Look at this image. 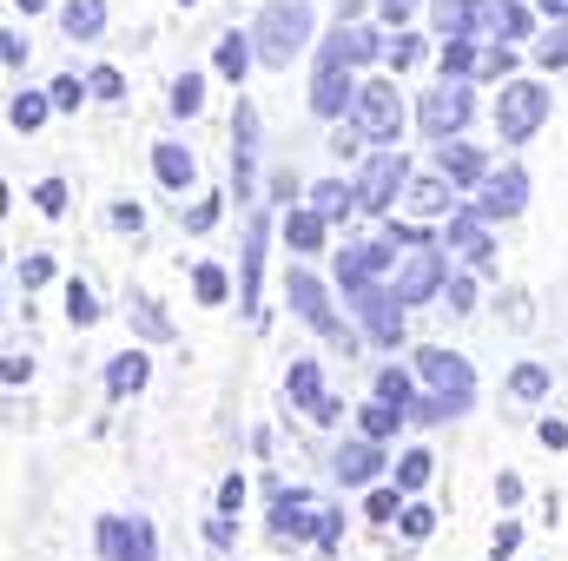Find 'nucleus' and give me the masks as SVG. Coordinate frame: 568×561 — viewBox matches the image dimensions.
<instances>
[{
    "instance_id": "nucleus-1",
    "label": "nucleus",
    "mask_w": 568,
    "mask_h": 561,
    "mask_svg": "<svg viewBox=\"0 0 568 561\" xmlns=\"http://www.w3.org/2000/svg\"><path fill=\"white\" fill-rule=\"evenodd\" d=\"M344 516L337 509H317V496H304V489H278V502H272V542H324V549H337V529Z\"/></svg>"
},
{
    "instance_id": "nucleus-2",
    "label": "nucleus",
    "mask_w": 568,
    "mask_h": 561,
    "mask_svg": "<svg viewBox=\"0 0 568 561\" xmlns=\"http://www.w3.org/2000/svg\"><path fill=\"white\" fill-rule=\"evenodd\" d=\"M252 40H258V60H265V67H291V53L311 40V0H272V7L258 13Z\"/></svg>"
},
{
    "instance_id": "nucleus-3",
    "label": "nucleus",
    "mask_w": 568,
    "mask_h": 561,
    "mask_svg": "<svg viewBox=\"0 0 568 561\" xmlns=\"http://www.w3.org/2000/svg\"><path fill=\"white\" fill-rule=\"evenodd\" d=\"M351 126L377 145H397V133H404V100H397V86H390V80H371V86L357 93V106H351Z\"/></svg>"
},
{
    "instance_id": "nucleus-4",
    "label": "nucleus",
    "mask_w": 568,
    "mask_h": 561,
    "mask_svg": "<svg viewBox=\"0 0 568 561\" xmlns=\"http://www.w3.org/2000/svg\"><path fill=\"white\" fill-rule=\"evenodd\" d=\"M417 370H424L429 397H443V404H449V417H463V410H469V397H476V370H469V357H456V350H424V357H417Z\"/></svg>"
},
{
    "instance_id": "nucleus-5",
    "label": "nucleus",
    "mask_w": 568,
    "mask_h": 561,
    "mask_svg": "<svg viewBox=\"0 0 568 561\" xmlns=\"http://www.w3.org/2000/svg\"><path fill=\"white\" fill-rule=\"evenodd\" d=\"M357 80H351V60L344 53H317V73H311V113H324V120H344L351 106H357Z\"/></svg>"
},
{
    "instance_id": "nucleus-6",
    "label": "nucleus",
    "mask_w": 568,
    "mask_h": 561,
    "mask_svg": "<svg viewBox=\"0 0 568 561\" xmlns=\"http://www.w3.org/2000/svg\"><path fill=\"white\" fill-rule=\"evenodd\" d=\"M549 120V93L536 86V80H516V86H503V100H496V133L509 145H523L536 126Z\"/></svg>"
},
{
    "instance_id": "nucleus-7",
    "label": "nucleus",
    "mask_w": 568,
    "mask_h": 561,
    "mask_svg": "<svg viewBox=\"0 0 568 561\" xmlns=\"http://www.w3.org/2000/svg\"><path fill=\"white\" fill-rule=\"evenodd\" d=\"M351 290V304H357V317H364V337L371 344H397L404 337V317H397V290H384L377 278H357V284H344Z\"/></svg>"
},
{
    "instance_id": "nucleus-8",
    "label": "nucleus",
    "mask_w": 568,
    "mask_h": 561,
    "mask_svg": "<svg viewBox=\"0 0 568 561\" xmlns=\"http://www.w3.org/2000/svg\"><path fill=\"white\" fill-rule=\"evenodd\" d=\"M469 113H476V93H469L463 80H443V86L424 100V113H417V120H424L429 140H456V133L469 126Z\"/></svg>"
},
{
    "instance_id": "nucleus-9",
    "label": "nucleus",
    "mask_w": 568,
    "mask_h": 561,
    "mask_svg": "<svg viewBox=\"0 0 568 561\" xmlns=\"http://www.w3.org/2000/svg\"><path fill=\"white\" fill-rule=\"evenodd\" d=\"M284 290H291V304H297V317H304V324H311L317 337H331V344H344V350H351V330L337 324V310H331V297H324V284L311 278V272H291V284H284Z\"/></svg>"
},
{
    "instance_id": "nucleus-10",
    "label": "nucleus",
    "mask_w": 568,
    "mask_h": 561,
    "mask_svg": "<svg viewBox=\"0 0 568 561\" xmlns=\"http://www.w3.org/2000/svg\"><path fill=\"white\" fill-rule=\"evenodd\" d=\"M100 555L106 561H159V542H152V522H126V516H106L100 522Z\"/></svg>"
},
{
    "instance_id": "nucleus-11",
    "label": "nucleus",
    "mask_w": 568,
    "mask_h": 561,
    "mask_svg": "<svg viewBox=\"0 0 568 561\" xmlns=\"http://www.w3.org/2000/svg\"><path fill=\"white\" fill-rule=\"evenodd\" d=\"M390 290H397V304L436 297V290H443V252H436V245H410V258H404V272L390 278Z\"/></svg>"
},
{
    "instance_id": "nucleus-12",
    "label": "nucleus",
    "mask_w": 568,
    "mask_h": 561,
    "mask_svg": "<svg viewBox=\"0 0 568 561\" xmlns=\"http://www.w3.org/2000/svg\"><path fill=\"white\" fill-rule=\"evenodd\" d=\"M404 178H410V165H404V152H377V159L364 165V185H357V205H364V212H390V198L404 192Z\"/></svg>"
},
{
    "instance_id": "nucleus-13",
    "label": "nucleus",
    "mask_w": 568,
    "mask_h": 561,
    "mask_svg": "<svg viewBox=\"0 0 568 561\" xmlns=\"http://www.w3.org/2000/svg\"><path fill=\"white\" fill-rule=\"evenodd\" d=\"M523 205H529V172L523 165H503V172L483 178V198H476L483 218H516Z\"/></svg>"
},
{
    "instance_id": "nucleus-14",
    "label": "nucleus",
    "mask_w": 568,
    "mask_h": 561,
    "mask_svg": "<svg viewBox=\"0 0 568 561\" xmlns=\"http://www.w3.org/2000/svg\"><path fill=\"white\" fill-rule=\"evenodd\" d=\"M436 165H443V178H449V185H483V178H489V152H483V145H469V140H443Z\"/></svg>"
},
{
    "instance_id": "nucleus-15",
    "label": "nucleus",
    "mask_w": 568,
    "mask_h": 561,
    "mask_svg": "<svg viewBox=\"0 0 568 561\" xmlns=\"http://www.w3.org/2000/svg\"><path fill=\"white\" fill-rule=\"evenodd\" d=\"M449 245H456L476 272L496 265V245H489V232H483V212H456V218H449Z\"/></svg>"
},
{
    "instance_id": "nucleus-16",
    "label": "nucleus",
    "mask_w": 568,
    "mask_h": 561,
    "mask_svg": "<svg viewBox=\"0 0 568 561\" xmlns=\"http://www.w3.org/2000/svg\"><path fill=\"white\" fill-rule=\"evenodd\" d=\"M258 272H265V212L252 218V238H245V258H239V304H245V317H258Z\"/></svg>"
},
{
    "instance_id": "nucleus-17",
    "label": "nucleus",
    "mask_w": 568,
    "mask_h": 561,
    "mask_svg": "<svg viewBox=\"0 0 568 561\" xmlns=\"http://www.w3.org/2000/svg\"><path fill=\"white\" fill-rule=\"evenodd\" d=\"M284 397H291L297 410H317V404H324V370H317L311 357H291V370H284Z\"/></svg>"
},
{
    "instance_id": "nucleus-18",
    "label": "nucleus",
    "mask_w": 568,
    "mask_h": 561,
    "mask_svg": "<svg viewBox=\"0 0 568 561\" xmlns=\"http://www.w3.org/2000/svg\"><path fill=\"white\" fill-rule=\"evenodd\" d=\"M377 469H384L377 436H364V442H344V449H337V476H344V482H371Z\"/></svg>"
},
{
    "instance_id": "nucleus-19",
    "label": "nucleus",
    "mask_w": 568,
    "mask_h": 561,
    "mask_svg": "<svg viewBox=\"0 0 568 561\" xmlns=\"http://www.w3.org/2000/svg\"><path fill=\"white\" fill-rule=\"evenodd\" d=\"M331 53H344L351 67H364V60H377V53H384V40H377L371 27H351V20H337V33H331Z\"/></svg>"
},
{
    "instance_id": "nucleus-20",
    "label": "nucleus",
    "mask_w": 568,
    "mask_h": 561,
    "mask_svg": "<svg viewBox=\"0 0 568 561\" xmlns=\"http://www.w3.org/2000/svg\"><path fill=\"white\" fill-rule=\"evenodd\" d=\"M252 60H258V40H252V33H225V40H219V73H225V80H245Z\"/></svg>"
},
{
    "instance_id": "nucleus-21",
    "label": "nucleus",
    "mask_w": 568,
    "mask_h": 561,
    "mask_svg": "<svg viewBox=\"0 0 568 561\" xmlns=\"http://www.w3.org/2000/svg\"><path fill=\"white\" fill-rule=\"evenodd\" d=\"M152 172H159V185L185 192V185H192V152H185V145H152Z\"/></svg>"
},
{
    "instance_id": "nucleus-22",
    "label": "nucleus",
    "mask_w": 568,
    "mask_h": 561,
    "mask_svg": "<svg viewBox=\"0 0 568 561\" xmlns=\"http://www.w3.org/2000/svg\"><path fill=\"white\" fill-rule=\"evenodd\" d=\"M145 370H152V364H145V350L113 357V364H106V390H113V397H133V390L145 384Z\"/></svg>"
},
{
    "instance_id": "nucleus-23",
    "label": "nucleus",
    "mask_w": 568,
    "mask_h": 561,
    "mask_svg": "<svg viewBox=\"0 0 568 561\" xmlns=\"http://www.w3.org/2000/svg\"><path fill=\"white\" fill-rule=\"evenodd\" d=\"M404 198H410L417 218H443V212H449V178H417Z\"/></svg>"
},
{
    "instance_id": "nucleus-24",
    "label": "nucleus",
    "mask_w": 568,
    "mask_h": 561,
    "mask_svg": "<svg viewBox=\"0 0 568 561\" xmlns=\"http://www.w3.org/2000/svg\"><path fill=\"white\" fill-rule=\"evenodd\" d=\"M60 20H67V33H73V40H93V33L106 27V0H67V13H60Z\"/></svg>"
},
{
    "instance_id": "nucleus-25",
    "label": "nucleus",
    "mask_w": 568,
    "mask_h": 561,
    "mask_svg": "<svg viewBox=\"0 0 568 561\" xmlns=\"http://www.w3.org/2000/svg\"><path fill=\"white\" fill-rule=\"evenodd\" d=\"M483 20H489V13H483L476 0H436V27H443V33H476Z\"/></svg>"
},
{
    "instance_id": "nucleus-26",
    "label": "nucleus",
    "mask_w": 568,
    "mask_h": 561,
    "mask_svg": "<svg viewBox=\"0 0 568 561\" xmlns=\"http://www.w3.org/2000/svg\"><path fill=\"white\" fill-rule=\"evenodd\" d=\"M239 152H232V172H239V198H245V185H252V140H258V120H252V106H239Z\"/></svg>"
},
{
    "instance_id": "nucleus-27",
    "label": "nucleus",
    "mask_w": 568,
    "mask_h": 561,
    "mask_svg": "<svg viewBox=\"0 0 568 561\" xmlns=\"http://www.w3.org/2000/svg\"><path fill=\"white\" fill-rule=\"evenodd\" d=\"M443 73H449V80H469V73H483V53L469 47V33H449V47H443Z\"/></svg>"
},
{
    "instance_id": "nucleus-28",
    "label": "nucleus",
    "mask_w": 568,
    "mask_h": 561,
    "mask_svg": "<svg viewBox=\"0 0 568 561\" xmlns=\"http://www.w3.org/2000/svg\"><path fill=\"white\" fill-rule=\"evenodd\" d=\"M284 238H291L297 252H317V245H324V212H291V218H284Z\"/></svg>"
},
{
    "instance_id": "nucleus-29",
    "label": "nucleus",
    "mask_w": 568,
    "mask_h": 561,
    "mask_svg": "<svg viewBox=\"0 0 568 561\" xmlns=\"http://www.w3.org/2000/svg\"><path fill=\"white\" fill-rule=\"evenodd\" d=\"M47 106H53V93L40 100V93H13V106H7V120L20 126V133H40V120H47Z\"/></svg>"
},
{
    "instance_id": "nucleus-30",
    "label": "nucleus",
    "mask_w": 568,
    "mask_h": 561,
    "mask_svg": "<svg viewBox=\"0 0 568 561\" xmlns=\"http://www.w3.org/2000/svg\"><path fill=\"white\" fill-rule=\"evenodd\" d=\"M311 198H317V212H324V218H344V212L357 205V185H337V178H324Z\"/></svg>"
},
{
    "instance_id": "nucleus-31",
    "label": "nucleus",
    "mask_w": 568,
    "mask_h": 561,
    "mask_svg": "<svg viewBox=\"0 0 568 561\" xmlns=\"http://www.w3.org/2000/svg\"><path fill=\"white\" fill-rule=\"evenodd\" d=\"M489 27H496V33H503V40H523V33H529V27H536V20H529V7H516V0H503V7H496V13H489Z\"/></svg>"
},
{
    "instance_id": "nucleus-32",
    "label": "nucleus",
    "mask_w": 568,
    "mask_h": 561,
    "mask_svg": "<svg viewBox=\"0 0 568 561\" xmlns=\"http://www.w3.org/2000/svg\"><path fill=\"white\" fill-rule=\"evenodd\" d=\"M199 100H205V80H199V73H179V80H172V100H165V106H172V113L185 120V113H199Z\"/></svg>"
},
{
    "instance_id": "nucleus-33",
    "label": "nucleus",
    "mask_w": 568,
    "mask_h": 561,
    "mask_svg": "<svg viewBox=\"0 0 568 561\" xmlns=\"http://www.w3.org/2000/svg\"><path fill=\"white\" fill-rule=\"evenodd\" d=\"M357 417H364V436H377V442H384V436H390V429H397V422H404V410H397V404H384V397H377V404H371V410H357Z\"/></svg>"
},
{
    "instance_id": "nucleus-34",
    "label": "nucleus",
    "mask_w": 568,
    "mask_h": 561,
    "mask_svg": "<svg viewBox=\"0 0 568 561\" xmlns=\"http://www.w3.org/2000/svg\"><path fill=\"white\" fill-rule=\"evenodd\" d=\"M429 469H436V462H429V449H410V456L397 462V489H424Z\"/></svg>"
},
{
    "instance_id": "nucleus-35",
    "label": "nucleus",
    "mask_w": 568,
    "mask_h": 561,
    "mask_svg": "<svg viewBox=\"0 0 568 561\" xmlns=\"http://www.w3.org/2000/svg\"><path fill=\"white\" fill-rule=\"evenodd\" d=\"M67 317H73V324H80V330H87V324H93V317H100V304H93V290H87V284H80V278L67 284Z\"/></svg>"
},
{
    "instance_id": "nucleus-36",
    "label": "nucleus",
    "mask_w": 568,
    "mask_h": 561,
    "mask_svg": "<svg viewBox=\"0 0 568 561\" xmlns=\"http://www.w3.org/2000/svg\"><path fill=\"white\" fill-rule=\"evenodd\" d=\"M536 60H542V67H568V20H556V27L542 33V47H536Z\"/></svg>"
},
{
    "instance_id": "nucleus-37",
    "label": "nucleus",
    "mask_w": 568,
    "mask_h": 561,
    "mask_svg": "<svg viewBox=\"0 0 568 561\" xmlns=\"http://www.w3.org/2000/svg\"><path fill=\"white\" fill-rule=\"evenodd\" d=\"M377 397H384V404H397V410L410 417V377H404V370H384V377H377Z\"/></svg>"
},
{
    "instance_id": "nucleus-38",
    "label": "nucleus",
    "mask_w": 568,
    "mask_h": 561,
    "mask_svg": "<svg viewBox=\"0 0 568 561\" xmlns=\"http://www.w3.org/2000/svg\"><path fill=\"white\" fill-rule=\"evenodd\" d=\"M192 290H199V304H219V297H225V272H219V265H199V272H192Z\"/></svg>"
},
{
    "instance_id": "nucleus-39",
    "label": "nucleus",
    "mask_w": 568,
    "mask_h": 561,
    "mask_svg": "<svg viewBox=\"0 0 568 561\" xmlns=\"http://www.w3.org/2000/svg\"><path fill=\"white\" fill-rule=\"evenodd\" d=\"M384 53H390V67L404 73V67H417V60H424V40H417V33H397V40H390Z\"/></svg>"
},
{
    "instance_id": "nucleus-40",
    "label": "nucleus",
    "mask_w": 568,
    "mask_h": 561,
    "mask_svg": "<svg viewBox=\"0 0 568 561\" xmlns=\"http://www.w3.org/2000/svg\"><path fill=\"white\" fill-rule=\"evenodd\" d=\"M509 390H516V397H542V390H549V370H542V364H523V370L509 377Z\"/></svg>"
},
{
    "instance_id": "nucleus-41",
    "label": "nucleus",
    "mask_w": 568,
    "mask_h": 561,
    "mask_svg": "<svg viewBox=\"0 0 568 561\" xmlns=\"http://www.w3.org/2000/svg\"><path fill=\"white\" fill-rule=\"evenodd\" d=\"M133 324H140L145 337H172V324H165L159 304H145V297H133Z\"/></svg>"
},
{
    "instance_id": "nucleus-42",
    "label": "nucleus",
    "mask_w": 568,
    "mask_h": 561,
    "mask_svg": "<svg viewBox=\"0 0 568 561\" xmlns=\"http://www.w3.org/2000/svg\"><path fill=\"white\" fill-rule=\"evenodd\" d=\"M87 93H93V80H73V73H60V80H53V106H80Z\"/></svg>"
},
{
    "instance_id": "nucleus-43",
    "label": "nucleus",
    "mask_w": 568,
    "mask_h": 561,
    "mask_svg": "<svg viewBox=\"0 0 568 561\" xmlns=\"http://www.w3.org/2000/svg\"><path fill=\"white\" fill-rule=\"evenodd\" d=\"M33 205H40L47 218H53V212H67V185H60V178H47V185H33Z\"/></svg>"
},
{
    "instance_id": "nucleus-44",
    "label": "nucleus",
    "mask_w": 568,
    "mask_h": 561,
    "mask_svg": "<svg viewBox=\"0 0 568 561\" xmlns=\"http://www.w3.org/2000/svg\"><path fill=\"white\" fill-rule=\"evenodd\" d=\"M397 522H404V536H410V542H424L429 529H436V516H429V509H404Z\"/></svg>"
},
{
    "instance_id": "nucleus-45",
    "label": "nucleus",
    "mask_w": 568,
    "mask_h": 561,
    "mask_svg": "<svg viewBox=\"0 0 568 561\" xmlns=\"http://www.w3.org/2000/svg\"><path fill=\"white\" fill-rule=\"evenodd\" d=\"M397 516H404V509H397V489H377V496H371V522H397Z\"/></svg>"
},
{
    "instance_id": "nucleus-46",
    "label": "nucleus",
    "mask_w": 568,
    "mask_h": 561,
    "mask_svg": "<svg viewBox=\"0 0 568 561\" xmlns=\"http://www.w3.org/2000/svg\"><path fill=\"white\" fill-rule=\"evenodd\" d=\"M53 278V258H20V284L33 290V284H47Z\"/></svg>"
},
{
    "instance_id": "nucleus-47",
    "label": "nucleus",
    "mask_w": 568,
    "mask_h": 561,
    "mask_svg": "<svg viewBox=\"0 0 568 561\" xmlns=\"http://www.w3.org/2000/svg\"><path fill=\"white\" fill-rule=\"evenodd\" d=\"M93 93H100V100H120V93H126V80H120L113 67H100V73H93Z\"/></svg>"
},
{
    "instance_id": "nucleus-48",
    "label": "nucleus",
    "mask_w": 568,
    "mask_h": 561,
    "mask_svg": "<svg viewBox=\"0 0 568 561\" xmlns=\"http://www.w3.org/2000/svg\"><path fill=\"white\" fill-rule=\"evenodd\" d=\"M239 502H245V476H225V489H219V509H225V516H239Z\"/></svg>"
},
{
    "instance_id": "nucleus-49",
    "label": "nucleus",
    "mask_w": 568,
    "mask_h": 561,
    "mask_svg": "<svg viewBox=\"0 0 568 561\" xmlns=\"http://www.w3.org/2000/svg\"><path fill=\"white\" fill-rule=\"evenodd\" d=\"M212 225H219V198H205V205L185 218V232H212Z\"/></svg>"
},
{
    "instance_id": "nucleus-50",
    "label": "nucleus",
    "mask_w": 568,
    "mask_h": 561,
    "mask_svg": "<svg viewBox=\"0 0 568 561\" xmlns=\"http://www.w3.org/2000/svg\"><path fill=\"white\" fill-rule=\"evenodd\" d=\"M516 549H523V529H516V522H503V529H496V561L516 555Z\"/></svg>"
},
{
    "instance_id": "nucleus-51",
    "label": "nucleus",
    "mask_w": 568,
    "mask_h": 561,
    "mask_svg": "<svg viewBox=\"0 0 568 561\" xmlns=\"http://www.w3.org/2000/svg\"><path fill=\"white\" fill-rule=\"evenodd\" d=\"M476 304V284L469 278H449V310H469Z\"/></svg>"
},
{
    "instance_id": "nucleus-52",
    "label": "nucleus",
    "mask_w": 568,
    "mask_h": 561,
    "mask_svg": "<svg viewBox=\"0 0 568 561\" xmlns=\"http://www.w3.org/2000/svg\"><path fill=\"white\" fill-rule=\"evenodd\" d=\"M0 60L20 67V60H27V40H20V33H0Z\"/></svg>"
},
{
    "instance_id": "nucleus-53",
    "label": "nucleus",
    "mask_w": 568,
    "mask_h": 561,
    "mask_svg": "<svg viewBox=\"0 0 568 561\" xmlns=\"http://www.w3.org/2000/svg\"><path fill=\"white\" fill-rule=\"evenodd\" d=\"M0 377H7V390H20V384L33 377V364H27V357H7V370H0Z\"/></svg>"
},
{
    "instance_id": "nucleus-54",
    "label": "nucleus",
    "mask_w": 568,
    "mask_h": 561,
    "mask_svg": "<svg viewBox=\"0 0 568 561\" xmlns=\"http://www.w3.org/2000/svg\"><path fill=\"white\" fill-rule=\"evenodd\" d=\"M377 7H384V20H390V27H404V20L417 13V0H377Z\"/></svg>"
},
{
    "instance_id": "nucleus-55",
    "label": "nucleus",
    "mask_w": 568,
    "mask_h": 561,
    "mask_svg": "<svg viewBox=\"0 0 568 561\" xmlns=\"http://www.w3.org/2000/svg\"><path fill=\"white\" fill-rule=\"evenodd\" d=\"M113 225H126V232H140V225H145V212H140V205H113Z\"/></svg>"
},
{
    "instance_id": "nucleus-56",
    "label": "nucleus",
    "mask_w": 568,
    "mask_h": 561,
    "mask_svg": "<svg viewBox=\"0 0 568 561\" xmlns=\"http://www.w3.org/2000/svg\"><path fill=\"white\" fill-rule=\"evenodd\" d=\"M496 502H503V509H509V502H523V482H516V476H503V482H496Z\"/></svg>"
},
{
    "instance_id": "nucleus-57",
    "label": "nucleus",
    "mask_w": 568,
    "mask_h": 561,
    "mask_svg": "<svg viewBox=\"0 0 568 561\" xmlns=\"http://www.w3.org/2000/svg\"><path fill=\"white\" fill-rule=\"evenodd\" d=\"M536 436H542V442H549V449H562V442H568V429H562V422H556V417L542 422V429H536Z\"/></svg>"
},
{
    "instance_id": "nucleus-58",
    "label": "nucleus",
    "mask_w": 568,
    "mask_h": 561,
    "mask_svg": "<svg viewBox=\"0 0 568 561\" xmlns=\"http://www.w3.org/2000/svg\"><path fill=\"white\" fill-rule=\"evenodd\" d=\"M536 7H542L549 20H568V0H536Z\"/></svg>"
},
{
    "instance_id": "nucleus-59",
    "label": "nucleus",
    "mask_w": 568,
    "mask_h": 561,
    "mask_svg": "<svg viewBox=\"0 0 568 561\" xmlns=\"http://www.w3.org/2000/svg\"><path fill=\"white\" fill-rule=\"evenodd\" d=\"M13 7H27V13H40V7H47V0H13Z\"/></svg>"
},
{
    "instance_id": "nucleus-60",
    "label": "nucleus",
    "mask_w": 568,
    "mask_h": 561,
    "mask_svg": "<svg viewBox=\"0 0 568 561\" xmlns=\"http://www.w3.org/2000/svg\"><path fill=\"white\" fill-rule=\"evenodd\" d=\"M185 7H192V0H185Z\"/></svg>"
}]
</instances>
